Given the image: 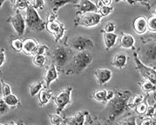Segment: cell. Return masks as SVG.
<instances>
[{"label": "cell", "instance_id": "6da1fadb", "mask_svg": "<svg viewBox=\"0 0 156 125\" xmlns=\"http://www.w3.org/2000/svg\"><path fill=\"white\" fill-rule=\"evenodd\" d=\"M131 97V92L128 90H121L115 93L113 98L107 103V117L112 122L121 116L128 109L127 103Z\"/></svg>", "mask_w": 156, "mask_h": 125}, {"label": "cell", "instance_id": "7a4b0ae2", "mask_svg": "<svg viewBox=\"0 0 156 125\" xmlns=\"http://www.w3.org/2000/svg\"><path fill=\"white\" fill-rule=\"evenodd\" d=\"M94 61V55L89 51H80L78 52L72 60V67L73 70L71 71V74H80L86 69H87L88 66Z\"/></svg>", "mask_w": 156, "mask_h": 125}, {"label": "cell", "instance_id": "3957f363", "mask_svg": "<svg viewBox=\"0 0 156 125\" xmlns=\"http://www.w3.org/2000/svg\"><path fill=\"white\" fill-rule=\"evenodd\" d=\"M25 12L26 14H25V19L26 28L34 32H41L45 30L46 22L41 19L37 10H35L31 5L30 7H28V9Z\"/></svg>", "mask_w": 156, "mask_h": 125}, {"label": "cell", "instance_id": "277c9868", "mask_svg": "<svg viewBox=\"0 0 156 125\" xmlns=\"http://www.w3.org/2000/svg\"><path fill=\"white\" fill-rule=\"evenodd\" d=\"M73 58V56L72 50L68 47L63 45L57 46L52 52V59H53L52 62L55 63L58 69H61L66 65H68L72 62Z\"/></svg>", "mask_w": 156, "mask_h": 125}, {"label": "cell", "instance_id": "5b68a950", "mask_svg": "<svg viewBox=\"0 0 156 125\" xmlns=\"http://www.w3.org/2000/svg\"><path fill=\"white\" fill-rule=\"evenodd\" d=\"M137 53L140 61L147 65L156 62V41L152 40L144 44Z\"/></svg>", "mask_w": 156, "mask_h": 125}, {"label": "cell", "instance_id": "8992f818", "mask_svg": "<svg viewBox=\"0 0 156 125\" xmlns=\"http://www.w3.org/2000/svg\"><path fill=\"white\" fill-rule=\"evenodd\" d=\"M72 93L73 87L67 86L53 97V102L56 107V113L61 114L63 110L72 103Z\"/></svg>", "mask_w": 156, "mask_h": 125}, {"label": "cell", "instance_id": "52a82bcc", "mask_svg": "<svg viewBox=\"0 0 156 125\" xmlns=\"http://www.w3.org/2000/svg\"><path fill=\"white\" fill-rule=\"evenodd\" d=\"M101 20L102 17L98 12H88L78 16L74 20V25L85 28H94L100 25Z\"/></svg>", "mask_w": 156, "mask_h": 125}, {"label": "cell", "instance_id": "ba28073f", "mask_svg": "<svg viewBox=\"0 0 156 125\" xmlns=\"http://www.w3.org/2000/svg\"><path fill=\"white\" fill-rule=\"evenodd\" d=\"M69 48L77 50L78 52L89 50L94 47V42L92 38L83 35H78L72 38L67 42Z\"/></svg>", "mask_w": 156, "mask_h": 125}, {"label": "cell", "instance_id": "9c48e42d", "mask_svg": "<svg viewBox=\"0 0 156 125\" xmlns=\"http://www.w3.org/2000/svg\"><path fill=\"white\" fill-rule=\"evenodd\" d=\"M133 59H134V63L136 66V69H138L139 73L141 76H143L145 80L154 83L156 87V69L150 65H147L140 61L137 52L133 53Z\"/></svg>", "mask_w": 156, "mask_h": 125}, {"label": "cell", "instance_id": "30bf717a", "mask_svg": "<svg viewBox=\"0 0 156 125\" xmlns=\"http://www.w3.org/2000/svg\"><path fill=\"white\" fill-rule=\"evenodd\" d=\"M7 22L12 26L13 30L19 37H22L25 34L26 29L25 19L20 12H16L14 15L7 19Z\"/></svg>", "mask_w": 156, "mask_h": 125}, {"label": "cell", "instance_id": "8fae6325", "mask_svg": "<svg viewBox=\"0 0 156 125\" xmlns=\"http://www.w3.org/2000/svg\"><path fill=\"white\" fill-rule=\"evenodd\" d=\"M45 29L53 35L55 42H59L65 36L66 33V25L58 19L51 21V22H46Z\"/></svg>", "mask_w": 156, "mask_h": 125}, {"label": "cell", "instance_id": "7c38bea8", "mask_svg": "<svg viewBox=\"0 0 156 125\" xmlns=\"http://www.w3.org/2000/svg\"><path fill=\"white\" fill-rule=\"evenodd\" d=\"M75 7L77 16L88 12H98V7L92 0H79Z\"/></svg>", "mask_w": 156, "mask_h": 125}, {"label": "cell", "instance_id": "4fadbf2b", "mask_svg": "<svg viewBox=\"0 0 156 125\" xmlns=\"http://www.w3.org/2000/svg\"><path fill=\"white\" fill-rule=\"evenodd\" d=\"M58 78V68L56 67L55 63L52 62L48 67V69H46V71H45L44 75V87H50L51 83L56 81Z\"/></svg>", "mask_w": 156, "mask_h": 125}, {"label": "cell", "instance_id": "5bb4252c", "mask_svg": "<svg viewBox=\"0 0 156 125\" xmlns=\"http://www.w3.org/2000/svg\"><path fill=\"white\" fill-rule=\"evenodd\" d=\"M94 76L96 78L98 84L105 85L112 79V72L109 69L100 68V69H97L94 71Z\"/></svg>", "mask_w": 156, "mask_h": 125}, {"label": "cell", "instance_id": "9a60e30c", "mask_svg": "<svg viewBox=\"0 0 156 125\" xmlns=\"http://www.w3.org/2000/svg\"><path fill=\"white\" fill-rule=\"evenodd\" d=\"M89 113L87 110H83L75 113L74 115L67 117L66 120V125H85Z\"/></svg>", "mask_w": 156, "mask_h": 125}, {"label": "cell", "instance_id": "2e32d148", "mask_svg": "<svg viewBox=\"0 0 156 125\" xmlns=\"http://www.w3.org/2000/svg\"><path fill=\"white\" fill-rule=\"evenodd\" d=\"M133 31L138 35H144L147 31V19L145 16H139L133 20Z\"/></svg>", "mask_w": 156, "mask_h": 125}, {"label": "cell", "instance_id": "e0dca14e", "mask_svg": "<svg viewBox=\"0 0 156 125\" xmlns=\"http://www.w3.org/2000/svg\"><path fill=\"white\" fill-rule=\"evenodd\" d=\"M44 1L46 2L51 12L55 13V14L58 13V10L61 7L65 6L66 5H68V4L76 5L79 2V0H44Z\"/></svg>", "mask_w": 156, "mask_h": 125}, {"label": "cell", "instance_id": "ac0fdd59", "mask_svg": "<svg viewBox=\"0 0 156 125\" xmlns=\"http://www.w3.org/2000/svg\"><path fill=\"white\" fill-rule=\"evenodd\" d=\"M38 43L34 38H26L23 44V53L27 56H34L37 51Z\"/></svg>", "mask_w": 156, "mask_h": 125}, {"label": "cell", "instance_id": "d6986e66", "mask_svg": "<svg viewBox=\"0 0 156 125\" xmlns=\"http://www.w3.org/2000/svg\"><path fill=\"white\" fill-rule=\"evenodd\" d=\"M127 60H128V57H127V56L126 55L125 53L118 52L112 57V65L114 68H116V69H122L126 66Z\"/></svg>", "mask_w": 156, "mask_h": 125}, {"label": "cell", "instance_id": "ffe728a7", "mask_svg": "<svg viewBox=\"0 0 156 125\" xmlns=\"http://www.w3.org/2000/svg\"><path fill=\"white\" fill-rule=\"evenodd\" d=\"M53 93L52 91L49 90V88H43L40 92L38 93V103L41 107L46 106L49 102L52 99Z\"/></svg>", "mask_w": 156, "mask_h": 125}, {"label": "cell", "instance_id": "44dd1931", "mask_svg": "<svg viewBox=\"0 0 156 125\" xmlns=\"http://www.w3.org/2000/svg\"><path fill=\"white\" fill-rule=\"evenodd\" d=\"M119 44L123 49H133L135 46V38L129 33H123L120 37Z\"/></svg>", "mask_w": 156, "mask_h": 125}, {"label": "cell", "instance_id": "7402d4cb", "mask_svg": "<svg viewBox=\"0 0 156 125\" xmlns=\"http://www.w3.org/2000/svg\"><path fill=\"white\" fill-rule=\"evenodd\" d=\"M118 38V35L115 33H103V42L106 50H111L117 44Z\"/></svg>", "mask_w": 156, "mask_h": 125}, {"label": "cell", "instance_id": "603a6c76", "mask_svg": "<svg viewBox=\"0 0 156 125\" xmlns=\"http://www.w3.org/2000/svg\"><path fill=\"white\" fill-rule=\"evenodd\" d=\"M31 5V2L30 0H13L12 6L15 12H23L26 11L28 7Z\"/></svg>", "mask_w": 156, "mask_h": 125}, {"label": "cell", "instance_id": "cb8c5ba5", "mask_svg": "<svg viewBox=\"0 0 156 125\" xmlns=\"http://www.w3.org/2000/svg\"><path fill=\"white\" fill-rule=\"evenodd\" d=\"M43 88H44V82L43 81H38L31 83V85L29 86V94H30V96H32V97L37 96Z\"/></svg>", "mask_w": 156, "mask_h": 125}, {"label": "cell", "instance_id": "d4e9b609", "mask_svg": "<svg viewBox=\"0 0 156 125\" xmlns=\"http://www.w3.org/2000/svg\"><path fill=\"white\" fill-rule=\"evenodd\" d=\"M93 98L99 103H107V90H99L94 91Z\"/></svg>", "mask_w": 156, "mask_h": 125}, {"label": "cell", "instance_id": "484cf974", "mask_svg": "<svg viewBox=\"0 0 156 125\" xmlns=\"http://www.w3.org/2000/svg\"><path fill=\"white\" fill-rule=\"evenodd\" d=\"M4 101L5 103H6L8 107H17L19 104V97L14 95V94H11L9 96H4Z\"/></svg>", "mask_w": 156, "mask_h": 125}, {"label": "cell", "instance_id": "4316f807", "mask_svg": "<svg viewBox=\"0 0 156 125\" xmlns=\"http://www.w3.org/2000/svg\"><path fill=\"white\" fill-rule=\"evenodd\" d=\"M144 100H145V96L143 95H136L133 97L131 96L130 99L128 100V103H127V107L129 109H134L139 103H140Z\"/></svg>", "mask_w": 156, "mask_h": 125}, {"label": "cell", "instance_id": "83f0119b", "mask_svg": "<svg viewBox=\"0 0 156 125\" xmlns=\"http://www.w3.org/2000/svg\"><path fill=\"white\" fill-rule=\"evenodd\" d=\"M23 44H24V41L21 38H14V39H12L11 41V47H12L13 51L19 53V52H22V50H23Z\"/></svg>", "mask_w": 156, "mask_h": 125}, {"label": "cell", "instance_id": "f1b7e54d", "mask_svg": "<svg viewBox=\"0 0 156 125\" xmlns=\"http://www.w3.org/2000/svg\"><path fill=\"white\" fill-rule=\"evenodd\" d=\"M46 61L47 58L45 55H35L32 59L33 64L37 67H44L46 64Z\"/></svg>", "mask_w": 156, "mask_h": 125}, {"label": "cell", "instance_id": "f546056e", "mask_svg": "<svg viewBox=\"0 0 156 125\" xmlns=\"http://www.w3.org/2000/svg\"><path fill=\"white\" fill-rule=\"evenodd\" d=\"M49 121L51 125H61L64 123V119L60 116V114H50L49 115Z\"/></svg>", "mask_w": 156, "mask_h": 125}, {"label": "cell", "instance_id": "4dcf8cb0", "mask_svg": "<svg viewBox=\"0 0 156 125\" xmlns=\"http://www.w3.org/2000/svg\"><path fill=\"white\" fill-rule=\"evenodd\" d=\"M141 89L144 92L149 94L151 92H154L156 90L155 85L154 83H152L151 82L147 81V80H145V81L141 83Z\"/></svg>", "mask_w": 156, "mask_h": 125}, {"label": "cell", "instance_id": "1f68e13d", "mask_svg": "<svg viewBox=\"0 0 156 125\" xmlns=\"http://www.w3.org/2000/svg\"><path fill=\"white\" fill-rule=\"evenodd\" d=\"M113 11H114L113 7L102 5V6H100V8H99L98 13L100 14L102 18H105V17H108L109 15H111Z\"/></svg>", "mask_w": 156, "mask_h": 125}, {"label": "cell", "instance_id": "d6a6232c", "mask_svg": "<svg viewBox=\"0 0 156 125\" xmlns=\"http://www.w3.org/2000/svg\"><path fill=\"white\" fill-rule=\"evenodd\" d=\"M147 31L152 33H156V16L153 15L147 19Z\"/></svg>", "mask_w": 156, "mask_h": 125}, {"label": "cell", "instance_id": "836d02e7", "mask_svg": "<svg viewBox=\"0 0 156 125\" xmlns=\"http://www.w3.org/2000/svg\"><path fill=\"white\" fill-rule=\"evenodd\" d=\"M147 108H148V104L146 103V101L144 100L143 102H141L140 103H139L137 106L135 107V110L139 115L143 116V115H146Z\"/></svg>", "mask_w": 156, "mask_h": 125}, {"label": "cell", "instance_id": "e575fe53", "mask_svg": "<svg viewBox=\"0 0 156 125\" xmlns=\"http://www.w3.org/2000/svg\"><path fill=\"white\" fill-rule=\"evenodd\" d=\"M115 30H116L115 23L112 21H109L106 23L104 26V28L102 29V32L103 33H114Z\"/></svg>", "mask_w": 156, "mask_h": 125}, {"label": "cell", "instance_id": "d590c367", "mask_svg": "<svg viewBox=\"0 0 156 125\" xmlns=\"http://www.w3.org/2000/svg\"><path fill=\"white\" fill-rule=\"evenodd\" d=\"M117 125H137L136 118L133 116H129L126 118L122 119Z\"/></svg>", "mask_w": 156, "mask_h": 125}, {"label": "cell", "instance_id": "8d00e7d4", "mask_svg": "<svg viewBox=\"0 0 156 125\" xmlns=\"http://www.w3.org/2000/svg\"><path fill=\"white\" fill-rule=\"evenodd\" d=\"M12 93V90L11 85L2 80V96H6L11 95Z\"/></svg>", "mask_w": 156, "mask_h": 125}, {"label": "cell", "instance_id": "74e56055", "mask_svg": "<svg viewBox=\"0 0 156 125\" xmlns=\"http://www.w3.org/2000/svg\"><path fill=\"white\" fill-rule=\"evenodd\" d=\"M44 0H32L31 2V6L35 10H44Z\"/></svg>", "mask_w": 156, "mask_h": 125}, {"label": "cell", "instance_id": "f35d334b", "mask_svg": "<svg viewBox=\"0 0 156 125\" xmlns=\"http://www.w3.org/2000/svg\"><path fill=\"white\" fill-rule=\"evenodd\" d=\"M154 0H127V2L130 5H135V4H141L142 5L147 7H149L151 5V3Z\"/></svg>", "mask_w": 156, "mask_h": 125}, {"label": "cell", "instance_id": "ab89813d", "mask_svg": "<svg viewBox=\"0 0 156 125\" xmlns=\"http://www.w3.org/2000/svg\"><path fill=\"white\" fill-rule=\"evenodd\" d=\"M139 125H156V118L154 117H146L142 119V121L140 123Z\"/></svg>", "mask_w": 156, "mask_h": 125}, {"label": "cell", "instance_id": "60d3db41", "mask_svg": "<svg viewBox=\"0 0 156 125\" xmlns=\"http://www.w3.org/2000/svg\"><path fill=\"white\" fill-rule=\"evenodd\" d=\"M48 50H49V47L47 45H45V44H38L35 55H45L46 52L48 51Z\"/></svg>", "mask_w": 156, "mask_h": 125}, {"label": "cell", "instance_id": "b9f144b4", "mask_svg": "<svg viewBox=\"0 0 156 125\" xmlns=\"http://www.w3.org/2000/svg\"><path fill=\"white\" fill-rule=\"evenodd\" d=\"M9 110V107L6 103H5V101L3 98H0V116L5 114Z\"/></svg>", "mask_w": 156, "mask_h": 125}, {"label": "cell", "instance_id": "7bdbcfd3", "mask_svg": "<svg viewBox=\"0 0 156 125\" xmlns=\"http://www.w3.org/2000/svg\"><path fill=\"white\" fill-rule=\"evenodd\" d=\"M112 1L113 0H98L96 5L98 7V10L100 6L102 5H105V6H111V5L112 4Z\"/></svg>", "mask_w": 156, "mask_h": 125}, {"label": "cell", "instance_id": "ee69618b", "mask_svg": "<svg viewBox=\"0 0 156 125\" xmlns=\"http://www.w3.org/2000/svg\"><path fill=\"white\" fill-rule=\"evenodd\" d=\"M5 59H6L5 50L2 48V49H0V67H2L4 65V63L5 62Z\"/></svg>", "mask_w": 156, "mask_h": 125}, {"label": "cell", "instance_id": "f6af8a7d", "mask_svg": "<svg viewBox=\"0 0 156 125\" xmlns=\"http://www.w3.org/2000/svg\"><path fill=\"white\" fill-rule=\"evenodd\" d=\"M87 125H102L99 121H91L90 123H88Z\"/></svg>", "mask_w": 156, "mask_h": 125}, {"label": "cell", "instance_id": "bcb514c9", "mask_svg": "<svg viewBox=\"0 0 156 125\" xmlns=\"http://www.w3.org/2000/svg\"><path fill=\"white\" fill-rule=\"evenodd\" d=\"M6 1H10V2H12V3L13 2V0H0V8L3 6V5H4Z\"/></svg>", "mask_w": 156, "mask_h": 125}, {"label": "cell", "instance_id": "7dc6e473", "mask_svg": "<svg viewBox=\"0 0 156 125\" xmlns=\"http://www.w3.org/2000/svg\"><path fill=\"white\" fill-rule=\"evenodd\" d=\"M150 39H152V40H154V41H156V33H154L151 37H149Z\"/></svg>", "mask_w": 156, "mask_h": 125}, {"label": "cell", "instance_id": "c3c4849f", "mask_svg": "<svg viewBox=\"0 0 156 125\" xmlns=\"http://www.w3.org/2000/svg\"><path fill=\"white\" fill-rule=\"evenodd\" d=\"M153 99H154V103H156V90L153 92Z\"/></svg>", "mask_w": 156, "mask_h": 125}, {"label": "cell", "instance_id": "681fc988", "mask_svg": "<svg viewBox=\"0 0 156 125\" xmlns=\"http://www.w3.org/2000/svg\"><path fill=\"white\" fill-rule=\"evenodd\" d=\"M0 95H2V80L0 79Z\"/></svg>", "mask_w": 156, "mask_h": 125}, {"label": "cell", "instance_id": "f907efd6", "mask_svg": "<svg viewBox=\"0 0 156 125\" xmlns=\"http://www.w3.org/2000/svg\"><path fill=\"white\" fill-rule=\"evenodd\" d=\"M116 3H119V2H121V1H127V0H114Z\"/></svg>", "mask_w": 156, "mask_h": 125}, {"label": "cell", "instance_id": "816d5d0a", "mask_svg": "<svg viewBox=\"0 0 156 125\" xmlns=\"http://www.w3.org/2000/svg\"><path fill=\"white\" fill-rule=\"evenodd\" d=\"M19 125H25V123H24L23 122H19Z\"/></svg>", "mask_w": 156, "mask_h": 125}, {"label": "cell", "instance_id": "f5cc1de1", "mask_svg": "<svg viewBox=\"0 0 156 125\" xmlns=\"http://www.w3.org/2000/svg\"><path fill=\"white\" fill-rule=\"evenodd\" d=\"M154 117L156 118V107H155V111H154Z\"/></svg>", "mask_w": 156, "mask_h": 125}, {"label": "cell", "instance_id": "db71d44e", "mask_svg": "<svg viewBox=\"0 0 156 125\" xmlns=\"http://www.w3.org/2000/svg\"><path fill=\"white\" fill-rule=\"evenodd\" d=\"M11 125H19V123H12Z\"/></svg>", "mask_w": 156, "mask_h": 125}, {"label": "cell", "instance_id": "11a10c76", "mask_svg": "<svg viewBox=\"0 0 156 125\" xmlns=\"http://www.w3.org/2000/svg\"><path fill=\"white\" fill-rule=\"evenodd\" d=\"M154 15H155V16H156V9L154 10Z\"/></svg>", "mask_w": 156, "mask_h": 125}, {"label": "cell", "instance_id": "9f6ffc18", "mask_svg": "<svg viewBox=\"0 0 156 125\" xmlns=\"http://www.w3.org/2000/svg\"><path fill=\"white\" fill-rule=\"evenodd\" d=\"M1 73H2V71H1V70H0V74H1Z\"/></svg>", "mask_w": 156, "mask_h": 125}, {"label": "cell", "instance_id": "6f0895ef", "mask_svg": "<svg viewBox=\"0 0 156 125\" xmlns=\"http://www.w3.org/2000/svg\"><path fill=\"white\" fill-rule=\"evenodd\" d=\"M0 125H5V124H2V123H0Z\"/></svg>", "mask_w": 156, "mask_h": 125}]
</instances>
